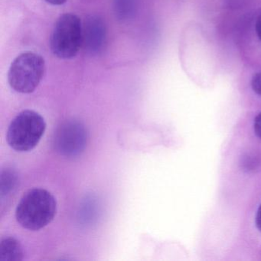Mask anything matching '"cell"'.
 <instances>
[{
  "mask_svg": "<svg viewBox=\"0 0 261 261\" xmlns=\"http://www.w3.org/2000/svg\"><path fill=\"white\" fill-rule=\"evenodd\" d=\"M45 71V62L42 56L31 51L22 53L10 65L9 84L16 92L30 94L39 86Z\"/></svg>",
  "mask_w": 261,
  "mask_h": 261,
  "instance_id": "3957f363",
  "label": "cell"
},
{
  "mask_svg": "<svg viewBox=\"0 0 261 261\" xmlns=\"http://www.w3.org/2000/svg\"><path fill=\"white\" fill-rule=\"evenodd\" d=\"M256 225L257 227L258 230L261 232V204L258 208L257 212L256 215Z\"/></svg>",
  "mask_w": 261,
  "mask_h": 261,
  "instance_id": "7c38bea8",
  "label": "cell"
},
{
  "mask_svg": "<svg viewBox=\"0 0 261 261\" xmlns=\"http://www.w3.org/2000/svg\"><path fill=\"white\" fill-rule=\"evenodd\" d=\"M83 40L80 19L72 13H65L58 19L53 33L50 47L56 57L71 59L79 53Z\"/></svg>",
  "mask_w": 261,
  "mask_h": 261,
  "instance_id": "277c9868",
  "label": "cell"
},
{
  "mask_svg": "<svg viewBox=\"0 0 261 261\" xmlns=\"http://www.w3.org/2000/svg\"><path fill=\"white\" fill-rule=\"evenodd\" d=\"M83 30L82 45L91 55L101 53L106 44V25L102 18L98 16H89L85 19Z\"/></svg>",
  "mask_w": 261,
  "mask_h": 261,
  "instance_id": "8992f818",
  "label": "cell"
},
{
  "mask_svg": "<svg viewBox=\"0 0 261 261\" xmlns=\"http://www.w3.org/2000/svg\"><path fill=\"white\" fill-rule=\"evenodd\" d=\"M253 129H254L255 134L256 137L261 140V113H259L256 118L254 119L253 123Z\"/></svg>",
  "mask_w": 261,
  "mask_h": 261,
  "instance_id": "8fae6325",
  "label": "cell"
},
{
  "mask_svg": "<svg viewBox=\"0 0 261 261\" xmlns=\"http://www.w3.org/2000/svg\"><path fill=\"white\" fill-rule=\"evenodd\" d=\"M116 17L121 22L133 19L137 13V0H113Z\"/></svg>",
  "mask_w": 261,
  "mask_h": 261,
  "instance_id": "ba28073f",
  "label": "cell"
},
{
  "mask_svg": "<svg viewBox=\"0 0 261 261\" xmlns=\"http://www.w3.org/2000/svg\"><path fill=\"white\" fill-rule=\"evenodd\" d=\"M16 182V177L13 171H2L1 173V194L8 193L14 187Z\"/></svg>",
  "mask_w": 261,
  "mask_h": 261,
  "instance_id": "9c48e42d",
  "label": "cell"
},
{
  "mask_svg": "<svg viewBox=\"0 0 261 261\" xmlns=\"http://www.w3.org/2000/svg\"><path fill=\"white\" fill-rule=\"evenodd\" d=\"M251 87L253 91L261 97V71L253 75L251 80Z\"/></svg>",
  "mask_w": 261,
  "mask_h": 261,
  "instance_id": "30bf717a",
  "label": "cell"
},
{
  "mask_svg": "<svg viewBox=\"0 0 261 261\" xmlns=\"http://www.w3.org/2000/svg\"><path fill=\"white\" fill-rule=\"evenodd\" d=\"M45 129L46 123L40 114L25 110L10 123L7 130V143L18 152H28L37 146Z\"/></svg>",
  "mask_w": 261,
  "mask_h": 261,
  "instance_id": "7a4b0ae2",
  "label": "cell"
},
{
  "mask_svg": "<svg viewBox=\"0 0 261 261\" xmlns=\"http://www.w3.org/2000/svg\"><path fill=\"white\" fill-rule=\"evenodd\" d=\"M57 204L53 195L43 189L29 190L21 199L16 211L19 224L27 230H40L54 218Z\"/></svg>",
  "mask_w": 261,
  "mask_h": 261,
  "instance_id": "6da1fadb",
  "label": "cell"
},
{
  "mask_svg": "<svg viewBox=\"0 0 261 261\" xmlns=\"http://www.w3.org/2000/svg\"><path fill=\"white\" fill-rule=\"evenodd\" d=\"M53 140L58 153L67 158L77 156L86 146L87 131L82 123L69 120L58 128Z\"/></svg>",
  "mask_w": 261,
  "mask_h": 261,
  "instance_id": "5b68a950",
  "label": "cell"
},
{
  "mask_svg": "<svg viewBox=\"0 0 261 261\" xmlns=\"http://www.w3.org/2000/svg\"><path fill=\"white\" fill-rule=\"evenodd\" d=\"M24 250L19 240L14 237L3 238L0 243V261H21Z\"/></svg>",
  "mask_w": 261,
  "mask_h": 261,
  "instance_id": "52a82bcc",
  "label": "cell"
},
{
  "mask_svg": "<svg viewBox=\"0 0 261 261\" xmlns=\"http://www.w3.org/2000/svg\"><path fill=\"white\" fill-rule=\"evenodd\" d=\"M256 33L258 38L261 41V15L258 17L256 22Z\"/></svg>",
  "mask_w": 261,
  "mask_h": 261,
  "instance_id": "4fadbf2b",
  "label": "cell"
},
{
  "mask_svg": "<svg viewBox=\"0 0 261 261\" xmlns=\"http://www.w3.org/2000/svg\"><path fill=\"white\" fill-rule=\"evenodd\" d=\"M45 1L51 5L59 6L65 4L67 0H45Z\"/></svg>",
  "mask_w": 261,
  "mask_h": 261,
  "instance_id": "5bb4252c",
  "label": "cell"
}]
</instances>
